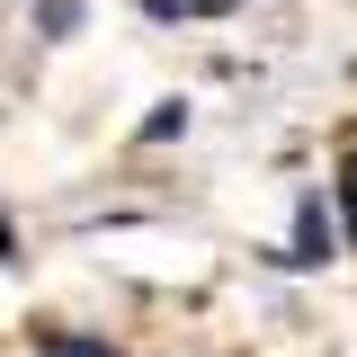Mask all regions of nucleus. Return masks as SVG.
Listing matches in <instances>:
<instances>
[{
  "instance_id": "3",
  "label": "nucleus",
  "mask_w": 357,
  "mask_h": 357,
  "mask_svg": "<svg viewBox=\"0 0 357 357\" xmlns=\"http://www.w3.org/2000/svg\"><path fill=\"white\" fill-rule=\"evenodd\" d=\"M340 232H349V241H357V161H349V170H340Z\"/></svg>"
},
{
  "instance_id": "1",
  "label": "nucleus",
  "mask_w": 357,
  "mask_h": 357,
  "mask_svg": "<svg viewBox=\"0 0 357 357\" xmlns=\"http://www.w3.org/2000/svg\"><path fill=\"white\" fill-rule=\"evenodd\" d=\"M331 232H340V223H331V215H321V206H312V197H304V215H295V250H286V259H331Z\"/></svg>"
},
{
  "instance_id": "4",
  "label": "nucleus",
  "mask_w": 357,
  "mask_h": 357,
  "mask_svg": "<svg viewBox=\"0 0 357 357\" xmlns=\"http://www.w3.org/2000/svg\"><path fill=\"white\" fill-rule=\"evenodd\" d=\"M0 259H18V250H9V223H0Z\"/></svg>"
},
{
  "instance_id": "2",
  "label": "nucleus",
  "mask_w": 357,
  "mask_h": 357,
  "mask_svg": "<svg viewBox=\"0 0 357 357\" xmlns=\"http://www.w3.org/2000/svg\"><path fill=\"white\" fill-rule=\"evenodd\" d=\"M45 357H116V349H107V340H72V331H54Z\"/></svg>"
}]
</instances>
